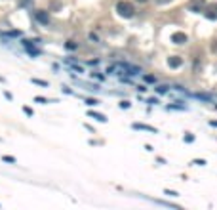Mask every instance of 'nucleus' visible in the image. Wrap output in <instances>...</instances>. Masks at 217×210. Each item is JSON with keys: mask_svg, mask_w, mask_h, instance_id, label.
Instances as JSON below:
<instances>
[{"mask_svg": "<svg viewBox=\"0 0 217 210\" xmlns=\"http://www.w3.org/2000/svg\"><path fill=\"white\" fill-rule=\"evenodd\" d=\"M116 12H118V16H120V17H124V19L133 17V13H135L133 6L129 4V2H126V0H120V2L116 4Z\"/></svg>", "mask_w": 217, "mask_h": 210, "instance_id": "obj_1", "label": "nucleus"}, {"mask_svg": "<svg viewBox=\"0 0 217 210\" xmlns=\"http://www.w3.org/2000/svg\"><path fill=\"white\" fill-rule=\"evenodd\" d=\"M171 42H173V44H185V42H187V34L185 33H173L171 34Z\"/></svg>", "mask_w": 217, "mask_h": 210, "instance_id": "obj_2", "label": "nucleus"}, {"mask_svg": "<svg viewBox=\"0 0 217 210\" xmlns=\"http://www.w3.org/2000/svg\"><path fill=\"white\" fill-rule=\"evenodd\" d=\"M168 65H170L171 69H177V67L183 65V59H181L179 55H171V57H168Z\"/></svg>", "mask_w": 217, "mask_h": 210, "instance_id": "obj_3", "label": "nucleus"}, {"mask_svg": "<svg viewBox=\"0 0 217 210\" xmlns=\"http://www.w3.org/2000/svg\"><path fill=\"white\" fill-rule=\"evenodd\" d=\"M206 17H208V19H217V4H209V6H208Z\"/></svg>", "mask_w": 217, "mask_h": 210, "instance_id": "obj_4", "label": "nucleus"}, {"mask_svg": "<svg viewBox=\"0 0 217 210\" xmlns=\"http://www.w3.org/2000/svg\"><path fill=\"white\" fill-rule=\"evenodd\" d=\"M34 17L38 19L42 25H48V23H50V16H48L46 12H42V10H40V12H36V13H34Z\"/></svg>", "mask_w": 217, "mask_h": 210, "instance_id": "obj_5", "label": "nucleus"}, {"mask_svg": "<svg viewBox=\"0 0 217 210\" xmlns=\"http://www.w3.org/2000/svg\"><path fill=\"white\" fill-rule=\"evenodd\" d=\"M90 117L97 119L99 122H107V117H105V115H101V113H93V111H90Z\"/></svg>", "mask_w": 217, "mask_h": 210, "instance_id": "obj_6", "label": "nucleus"}, {"mask_svg": "<svg viewBox=\"0 0 217 210\" xmlns=\"http://www.w3.org/2000/svg\"><path fill=\"white\" fill-rule=\"evenodd\" d=\"M133 128H139V130H149V132H154V134H156V130H154L153 126H147V124H137V122H135Z\"/></svg>", "mask_w": 217, "mask_h": 210, "instance_id": "obj_7", "label": "nucleus"}, {"mask_svg": "<svg viewBox=\"0 0 217 210\" xmlns=\"http://www.w3.org/2000/svg\"><path fill=\"white\" fill-rule=\"evenodd\" d=\"M33 80V84H38V86H48V82L46 80H40V78H31Z\"/></svg>", "mask_w": 217, "mask_h": 210, "instance_id": "obj_8", "label": "nucleus"}, {"mask_svg": "<svg viewBox=\"0 0 217 210\" xmlns=\"http://www.w3.org/2000/svg\"><path fill=\"white\" fill-rule=\"evenodd\" d=\"M65 46H67V50H76L78 48V44H76V42H72V40H69Z\"/></svg>", "mask_w": 217, "mask_h": 210, "instance_id": "obj_9", "label": "nucleus"}, {"mask_svg": "<svg viewBox=\"0 0 217 210\" xmlns=\"http://www.w3.org/2000/svg\"><path fill=\"white\" fill-rule=\"evenodd\" d=\"M145 82L154 84V82H156V77H153V75H145Z\"/></svg>", "mask_w": 217, "mask_h": 210, "instance_id": "obj_10", "label": "nucleus"}, {"mask_svg": "<svg viewBox=\"0 0 217 210\" xmlns=\"http://www.w3.org/2000/svg\"><path fill=\"white\" fill-rule=\"evenodd\" d=\"M2 161H4V162H15V158L10 157V155H6V157H2Z\"/></svg>", "mask_w": 217, "mask_h": 210, "instance_id": "obj_11", "label": "nucleus"}, {"mask_svg": "<svg viewBox=\"0 0 217 210\" xmlns=\"http://www.w3.org/2000/svg\"><path fill=\"white\" fill-rule=\"evenodd\" d=\"M156 92H158V94H166V92H168V86H158Z\"/></svg>", "mask_w": 217, "mask_h": 210, "instance_id": "obj_12", "label": "nucleus"}, {"mask_svg": "<svg viewBox=\"0 0 217 210\" xmlns=\"http://www.w3.org/2000/svg\"><path fill=\"white\" fill-rule=\"evenodd\" d=\"M185 141H187V143H192V141H194V136H192V134H187V136H185Z\"/></svg>", "mask_w": 217, "mask_h": 210, "instance_id": "obj_13", "label": "nucleus"}, {"mask_svg": "<svg viewBox=\"0 0 217 210\" xmlns=\"http://www.w3.org/2000/svg\"><path fill=\"white\" fill-rule=\"evenodd\" d=\"M164 195H170V197H177L175 191H170V189H164Z\"/></svg>", "mask_w": 217, "mask_h": 210, "instance_id": "obj_14", "label": "nucleus"}, {"mask_svg": "<svg viewBox=\"0 0 217 210\" xmlns=\"http://www.w3.org/2000/svg\"><path fill=\"white\" fill-rule=\"evenodd\" d=\"M129 105H132V103H129V101H122V103H120V109H128Z\"/></svg>", "mask_w": 217, "mask_h": 210, "instance_id": "obj_15", "label": "nucleus"}, {"mask_svg": "<svg viewBox=\"0 0 217 210\" xmlns=\"http://www.w3.org/2000/svg\"><path fill=\"white\" fill-rule=\"evenodd\" d=\"M86 103H88V105L91 107V105H97V103H99V101H97V99H86Z\"/></svg>", "mask_w": 217, "mask_h": 210, "instance_id": "obj_16", "label": "nucleus"}, {"mask_svg": "<svg viewBox=\"0 0 217 210\" xmlns=\"http://www.w3.org/2000/svg\"><path fill=\"white\" fill-rule=\"evenodd\" d=\"M23 111H25V115H29V117H33V109H31V107H23Z\"/></svg>", "mask_w": 217, "mask_h": 210, "instance_id": "obj_17", "label": "nucleus"}, {"mask_svg": "<svg viewBox=\"0 0 217 210\" xmlns=\"http://www.w3.org/2000/svg\"><path fill=\"white\" fill-rule=\"evenodd\" d=\"M196 98H200V99H206V101H209V96H206V94H196Z\"/></svg>", "mask_w": 217, "mask_h": 210, "instance_id": "obj_18", "label": "nucleus"}, {"mask_svg": "<svg viewBox=\"0 0 217 210\" xmlns=\"http://www.w3.org/2000/svg\"><path fill=\"white\" fill-rule=\"evenodd\" d=\"M34 99L38 101V103H48V99H44V98H40V96H38V98H34Z\"/></svg>", "mask_w": 217, "mask_h": 210, "instance_id": "obj_19", "label": "nucleus"}, {"mask_svg": "<svg viewBox=\"0 0 217 210\" xmlns=\"http://www.w3.org/2000/svg\"><path fill=\"white\" fill-rule=\"evenodd\" d=\"M147 103H150V105H154V103H158V99H156V98H150V99H147Z\"/></svg>", "mask_w": 217, "mask_h": 210, "instance_id": "obj_20", "label": "nucleus"}, {"mask_svg": "<svg viewBox=\"0 0 217 210\" xmlns=\"http://www.w3.org/2000/svg\"><path fill=\"white\" fill-rule=\"evenodd\" d=\"M90 40H93V42H97V34H93V33H90Z\"/></svg>", "mask_w": 217, "mask_h": 210, "instance_id": "obj_21", "label": "nucleus"}, {"mask_svg": "<svg viewBox=\"0 0 217 210\" xmlns=\"http://www.w3.org/2000/svg\"><path fill=\"white\" fill-rule=\"evenodd\" d=\"M194 164H198V166H204V164H206V161H202V158H200V161H194Z\"/></svg>", "mask_w": 217, "mask_h": 210, "instance_id": "obj_22", "label": "nucleus"}, {"mask_svg": "<svg viewBox=\"0 0 217 210\" xmlns=\"http://www.w3.org/2000/svg\"><path fill=\"white\" fill-rule=\"evenodd\" d=\"M209 124H212V126H217V120H209Z\"/></svg>", "mask_w": 217, "mask_h": 210, "instance_id": "obj_23", "label": "nucleus"}, {"mask_svg": "<svg viewBox=\"0 0 217 210\" xmlns=\"http://www.w3.org/2000/svg\"><path fill=\"white\" fill-rule=\"evenodd\" d=\"M158 2H160V4H164V2H168V0H158Z\"/></svg>", "mask_w": 217, "mask_h": 210, "instance_id": "obj_24", "label": "nucleus"}, {"mask_svg": "<svg viewBox=\"0 0 217 210\" xmlns=\"http://www.w3.org/2000/svg\"><path fill=\"white\" fill-rule=\"evenodd\" d=\"M137 2H141V4H143V2H147V0H137Z\"/></svg>", "mask_w": 217, "mask_h": 210, "instance_id": "obj_25", "label": "nucleus"}]
</instances>
